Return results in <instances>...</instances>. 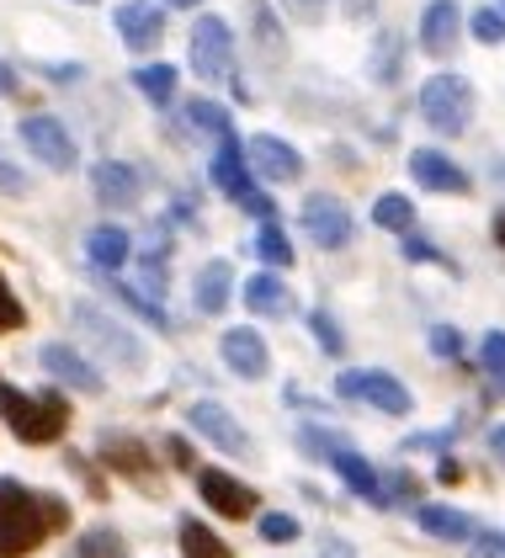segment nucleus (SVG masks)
<instances>
[{
  "label": "nucleus",
  "mask_w": 505,
  "mask_h": 558,
  "mask_svg": "<svg viewBox=\"0 0 505 558\" xmlns=\"http://www.w3.org/2000/svg\"><path fill=\"white\" fill-rule=\"evenodd\" d=\"M309 336H314V341L325 345L330 356H340V351H346V336L336 330V319H330L325 308H314V314H309Z\"/></svg>",
  "instance_id": "obj_29"
},
{
  "label": "nucleus",
  "mask_w": 505,
  "mask_h": 558,
  "mask_svg": "<svg viewBox=\"0 0 505 558\" xmlns=\"http://www.w3.org/2000/svg\"><path fill=\"white\" fill-rule=\"evenodd\" d=\"M176 543H181V558H235V554H229V543L213 532L208 521H192V515H181Z\"/></svg>",
  "instance_id": "obj_22"
},
{
  "label": "nucleus",
  "mask_w": 505,
  "mask_h": 558,
  "mask_svg": "<svg viewBox=\"0 0 505 558\" xmlns=\"http://www.w3.org/2000/svg\"><path fill=\"white\" fill-rule=\"evenodd\" d=\"M245 308L255 319H282V314H293V293H288V282L277 271H255L245 282Z\"/></svg>",
  "instance_id": "obj_18"
},
{
  "label": "nucleus",
  "mask_w": 505,
  "mask_h": 558,
  "mask_svg": "<svg viewBox=\"0 0 505 558\" xmlns=\"http://www.w3.org/2000/svg\"><path fill=\"white\" fill-rule=\"evenodd\" d=\"M468 543V558H505V532H473Z\"/></svg>",
  "instance_id": "obj_36"
},
{
  "label": "nucleus",
  "mask_w": 505,
  "mask_h": 558,
  "mask_svg": "<svg viewBox=\"0 0 505 558\" xmlns=\"http://www.w3.org/2000/svg\"><path fill=\"white\" fill-rule=\"evenodd\" d=\"M0 421L16 430V441L48 447V441H59L70 430V399L59 388L27 393V388H16V384H0Z\"/></svg>",
  "instance_id": "obj_2"
},
{
  "label": "nucleus",
  "mask_w": 505,
  "mask_h": 558,
  "mask_svg": "<svg viewBox=\"0 0 505 558\" xmlns=\"http://www.w3.org/2000/svg\"><path fill=\"white\" fill-rule=\"evenodd\" d=\"M75 319H81V330L101 345L107 356H118V362H139V341H133V336H123V330H118L107 314H96V303H75Z\"/></svg>",
  "instance_id": "obj_17"
},
{
  "label": "nucleus",
  "mask_w": 505,
  "mask_h": 558,
  "mask_svg": "<svg viewBox=\"0 0 505 558\" xmlns=\"http://www.w3.org/2000/svg\"><path fill=\"white\" fill-rule=\"evenodd\" d=\"M133 81H139V90H144L149 101H160V107H166L170 90H176V70H170V64H149V70H139Z\"/></svg>",
  "instance_id": "obj_28"
},
{
  "label": "nucleus",
  "mask_w": 505,
  "mask_h": 558,
  "mask_svg": "<svg viewBox=\"0 0 505 558\" xmlns=\"http://www.w3.org/2000/svg\"><path fill=\"white\" fill-rule=\"evenodd\" d=\"M495 240H501V251H505V208L495 214Z\"/></svg>",
  "instance_id": "obj_44"
},
{
  "label": "nucleus",
  "mask_w": 505,
  "mask_h": 558,
  "mask_svg": "<svg viewBox=\"0 0 505 558\" xmlns=\"http://www.w3.org/2000/svg\"><path fill=\"white\" fill-rule=\"evenodd\" d=\"M399 251H405L410 260H425V266H447V271H458L453 260H447L442 251H436V245H425L421 234H399Z\"/></svg>",
  "instance_id": "obj_32"
},
{
  "label": "nucleus",
  "mask_w": 505,
  "mask_h": 558,
  "mask_svg": "<svg viewBox=\"0 0 505 558\" xmlns=\"http://www.w3.org/2000/svg\"><path fill=\"white\" fill-rule=\"evenodd\" d=\"M187 426L203 430L213 447H224L229 458H251V430L240 426L224 404H213V399H197V404H187Z\"/></svg>",
  "instance_id": "obj_9"
},
{
  "label": "nucleus",
  "mask_w": 505,
  "mask_h": 558,
  "mask_svg": "<svg viewBox=\"0 0 505 558\" xmlns=\"http://www.w3.org/2000/svg\"><path fill=\"white\" fill-rule=\"evenodd\" d=\"M96 458H101L107 469H118L123 478H133V484H144L149 495H160V469H155V458L144 452L139 436H128V430H101Z\"/></svg>",
  "instance_id": "obj_5"
},
{
  "label": "nucleus",
  "mask_w": 505,
  "mask_h": 558,
  "mask_svg": "<svg viewBox=\"0 0 505 558\" xmlns=\"http://www.w3.org/2000/svg\"><path fill=\"white\" fill-rule=\"evenodd\" d=\"M0 192H27V175H22V171H11L5 160H0Z\"/></svg>",
  "instance_id": "obj_41"
},
{
  "label": "nucleus",
  "mask_w": 505,
  "mask_h": 558,
  "mask_svg": "<svg viewBox=\"0 0 505 558\" xmlns=\"http://www.w3.org/2000/svg\"><path fill=\"white\" fill-rule=\"evenodd\" d=\"M192 53H197V70H203L208 81H224V75H229V38H224L218 22H203V27H197Z\"/></svg>",
  "instance_id": "obj_21"
},
{
  "label": "nucleus",
  "mask_w": 505,
  "mask_h": 558,
  "mask_svg": "<svg viewBox=\"0 0 505 558\" xmlns=\"http://www.w3.org/2000/svg\"><path fill=\"white\" fill-rule=\"evenodd\" d=\"M410 175L421 181L425 192H447V197H464V192H473V175H468L458 160L436 155V149H416V155H410Z\"/></svg>",
  "instance_id": "obj_13"
},
{
  "label": "nucleus",
  "mask_w": 505,
  "mask_h": 558,
  "mask_svg": "<svg viewBox=\"0 0 505 558\" xmlns=\"http://www.w3.org/2000/svg\"><path fill=\"white\" fill-rule=\"evenodd\" d=\"M22 144L38 155L48 171H75V144H70V133L59 129L53 118H27L22 123Z\"/></svg>",
  "instance_id": "obj_12"
},
{
  "label": "nucleus",
  "mask_w": 505,
  "mask_h": 558,
  "mask_svg": "<svg viewBox=\"0 0 505 558\" xmlns=\"http://www.w3.org/2000/svg\"><path fill=\"white\" fill-rule=\"evenodd\" d=\"M303 229H309V240L320 251H346L351 245V214L336 197H309L303 203Z\"/></svg>",
  "instance_id": "obj_11"
},
{
  "label": "nucleus",
  "mask_w": 505,
  "mask_h": 558,
  "mask_svg": "<svg viewBox=\"0 0 505 558\" xmlns=\"http://www.w3.org/2000/svg\"><path fill=\"white\" fill-rule=\"evenodd\" d=\"M431 351H436V356H458V351H464V336H458L453 325H431Z\"/></svg>",
  "instance_id": "obj_37"
},
{
  "label": "nucleus",
  "mask_w": 505,
  "mask_h": 558,
  "mask_svg": "<svg viewBox=\"0 0 505 558\" xmlns=\"http://www.w3.org/2000/svg\"><path fill=\"white\" fill-rule=\"evenodd\" d=\"M261 537H266V543H277V548H282V543H298V521L293 515H282V511L261 515Z\"/></svg>",
  "instance_id": "obj_33"
},
{
  "label": "nucleus",
  "mask_w": 505,
  "mask_h": 558,
  "mask_svg": "<svg viewBox=\"0 0 505 558\" xmlns=\"http://www.w3.org/2000/svg\"><path fill=\"white\" fill-rule=\"evenodd\" d=\"M91 186H96V203H107V208H133V197H139V175L123 160H96Z\"/></svg>",
  "instance_id": "obj_16"
},
{
  "label": "nucleus",
  "mask_w": 505,
  "mask_h": 558,
  "mask_svg": "<svg viewBox=\"0 0 505 558\" xmlns=\"http://www.w3.org/2000/svg\"><path fill=\"white\" fill-rule=\"evenodd\" d=\"M85 256L96 260L101 271H118L128 260V234L118 229V223H101V229H91L85 234Z\"/></svg>",
  "instance_id": "obj_23"
},
{
  "label": "nucleus",
  "mask_w": 505,
  "mask_h": 558,
  "mask_svg": "<svg viewBox=\"0 0 505 558\" xmlns=\"http://www.w3.org/2000/svg\"><path fill=\"white\" fill-rule=\"evenodd\" d=\"M298 441H303V447H309L314 458H325V463H330V469L346 478V489H351V495H362L368 506L388 511L383 478L373 473V463H368V458H362V452H357V447H351L346 436H336V430H320V426H303V430H298Z\"/></svg>",
  "instance_id": "obj_3"
},
{
  "label": "nucleus",
  "mask_w": 505,
  "mask_h": 558,
  "mask_svg": "<svg viewBox=\"0 0 505 558\" xmlns=\"http://www.w3.org/2000/svg\"><path fill=\"white\" fill-rule=\"evenodd\" d=\"M255 256L266 260V271H288V266H293V245H288V234L277 229V218L261 223V234H255Z\"/></svg>",
  "instance_id": "obj_26"
},
{
  "label": "nucleus",
  "mask_w": 505,
  "mask_h": 558,
  "mask_svg": "<svg viewBox=\"0 0 505 558\" xmlns=\"http://www.w3.org/2000/svg\"><path fill=\"white\" fill-rule=\"evenodd\" d=\"M479 362H484V373L505 378V330H484V341H479Z\"/></svg>",
  "instance_id": "obj_31"
},
{
  "label": "nucleus",
  "mask_w": 505,
  "mask_h": 558,
  "mask_svg": "<svg viewBox=\"0 0 505 558\" xmlns=\"http://www.w3.org/2000/svg\"><path fill=\"white\" fill-rule=\"evenodd\" d=\"M245 166L261 181H272V186H293L298 175H303V155H298L293 144L272 138V133H255L251 144H245Z\"/></svg>",
  "instance_id": "obj_10"
},
{
  "label": "nucleus",
  "mask_w": 505,
  "mask_h": 558,
  "mask_svg": "<svg viewBox=\"0 0 505 558\" xmlns=\"http://www.w3.org/2000/svg\"><path fill=\"white\" fill-rule=\"evenodd\" d=\"M425 44L436 48V53H442V48H453V11H447V5H442V11H431V33H425Z\"/></svg>",
  "instance_id": "obj_35"
},
{
  "label": "nucleus",
  "mask_w": 505,
  "mask_h": 558,
  "mask_svg": "<svg viewBox=\"0 0 505 558\" xmlns=\"http://www.w3.org/2000/svg\"><path fill=\"white\" fill-rule=\"evenodd\" d=\"M453 436H458V426L425 430V436H410V441H405V452H421V447H436V452H447V447H453Z\"/></svg>",
  "instance_id": "obj_38"
},
{
  "label": "nucleus",
  "mask_w": 505,
  "mask_h": 558,
  "mask_svg": "<svg viewBox=\"0 0 505 558\" xmlns=\"http://www.w3.org/2000/svg\"><path fill=\"white\" fill-rule=\"evenodd\" d=\"M468 86L464 81H453V75H442V81H431V86L421 90V112H425V123L436 133H464L468 129Z\"/></svg>",
  "instance_id": "obj_7"
},
{
  "label": "nucleus",
  "mask_w": 505,
  "mask_h": 558,
  "mask_svg": "<svg viewBox=\"0 0 505 558\" xmlns=\"http://www.w3.org/2000/svg\"><path fill=\"white\" fill-rule=\"evenodd\" d=\"M490 452H495V463L505 469V426H495L490 430Z\"/></svg>",
  "instance_id": "obj_42"
},
{
  "label": "nucleus",
  "mask_w": 505,
  "mask_h": 558,
  "mask_svg": "<svg viewBox=\"0 0 505 558\" xmlns=\"http://www.w3.org/2000/svg\"><path fill=\"white\" fill-rule=\"evenodd\" d=\"M373 223L388 229V234H410L416 229V203L399 197V192H383L378 203H373Z\"/></svg>",
  "instance_id": "obj_25"
},
{
  "label": "nucleus",
  "mask_w": 505,
  "mask_h": 558,
  "mask_svg": "<svg viewBox=\"0 0 505 558\" xmlns=\"http://www.w3.org/2000/svg\"><path fill=\"white\" fill-rule=\"evenodd\" d=\"M197 495H203V506H208L213 515H229V521L255 515V489L224 469H197Z\"/></svg>",
  "instance_id": "obj_8"
},
{
  "label": "nucleus",
  "mask_w": 505,
  "mask_h": 558,
  "mask_svg": "<svg viewBox=\"0 0 505 558\" xmlns=\"http://www.w3.org/2000/svg\"><path fill=\"white\" fill-rule=\"evenodd\" d=\"M416 521H421L425 537H442V543H468V537L479 532V526H473V515L458 511V506H421Z\"/></svg>",
  "instance_id": "obj_20"
},
{
  "label": "nucleus",
  "mask_w": 505,
  "mask_h": 558,
  "mask_svg": "<svg viewBox=\"0 0 505 558\" xmlns=\"http://www.w3.org/2000/svg\"><path fill=\"white\" fill-rule=\"evenodd\" d=\"M118 27H123L128 48L160 44V11H149V5H128V11H118Z\"/></svg>",
  "instance_id": "obj_24"
},
{
  "label": "nucleus",
  "mask_w": 505,
  "mask_h": 558,
  "mask_svg": "<svg viewBox=\"0 0 505 558\" xmlns=\"http://www.w3.org/2000/svg\"><path fill=\"white\" fill-rule=\"evenodd\" d=\"M229 282H235V266H229V260H208V266L197 271V282H192L197 314H224V308H229Z\"/></svg>",
  "instance_id": "obj_19"
},
{
  "label": "nucleus",
  "mask_w": 505,
  "mask_h": 558,
  "mask_svg": "<svg viewBox=\"0 0 505 558\" xmlns=\"http://www.w3.org/2000/svg\"><path fill=\"white\" fill-rule=\"evenodd\" d=\"M81 558H123V537L118 532H85L81 537Z\"/></svg>",
  "instance_id": "obj_30"
},
{
  "label": "nucleus",
  "mask_w": 505,
  "mask_h": 558,
  "mask_svg": "<svg viewBox=\"0 0 505 558\" xmlns=\"http://www.w3.org/2000/svg\"><path fill=\"white\" fill-rule=\"evenodd\" d=\"M218 351H224L229 373H235V378H245V384H255V378L266 373V341H261V330H251V325L229 330V336L218 341Z\"/></svg>",
  "instance_id": "obj_15"
},
{
  "label": "nucleus",
  "mask_w": 505,
  "mask_h": 558,
  "mask_svg": "<svg viewBox=\"0 0 505 558\" xmlns=\"http://www.w3.org/2000/svg\"><path fill=\"white\" fill-rule=\"evenodd\" d=\"M181 5H187V0H181Z\"/></svg>",
  "instance_id": "obj_45"
},
{
  "label": "nucleus",
  "mask_w": 505,
  "mask_h": 558,
  "mask_svg": "<svg viewBox=\"0 0 505 558\" xmlns=\"http://www.w3.org/2000/svg\"><path fill=\"white\" fill-rule=\"evenodd\" d=\"M70 526V506L59 495L27 489L16 478H0V558L38 554L53 532Z\"/></svg>",
  "instance_id": "obj_1"
},
{
  "label": "nucleus",
  "mask_w": 505,
  "mask_h": 558,
  "mask_svg": "<svg viewBox=\"0 0 505 558\" xmlns=\"http://www.w3.org/2000/svg\"><path fill=\"white\" fill-rule=\"evenodd\" d=\"M38 362H43V373L48 378H59V384H70V388H81V393H101V373L85 362L81 351H70V345H59V341H48L38 351Z\"/></svg>",
  "instance_id": "obj_14"
},
{
  "label": "nucleus",
  "mask_w": 505,
  "mask_h": 558,
  "mask_svg": "<svg viewBox=\"0 0 505 558\" xmlns=\"http://www.w3.org/2000/svg\"><path fill=\"white\" fill-rule=\"evenodd\" d=\"M479 38H501V22L495 16H479Z\"/></svg>",
  "instance_id": "obj_43"
},
{
  "label": "nucleus",
  "mask_w": 505,
  "mask_h": 558,
  "mask_svg": "<svg viewBox=\"0 0 505 558\" xmlns=\"http://www.w3.org/2000/svg\"><path fill=\"white\" fill-rule=\"evenodd\" d=\"M166 452H170V463H176V469H192V463H197V458H192V447H187L181 436H170Z\"/></svg>",
  "instance_id": "obj_40"
},
{
  "label": "nucleus",
  "mask_w": 505,
  "mask_h": 558,
  "mask_svg": "<svg viewBox=\"0 0 505 558\" xmlns=\"http://www.w3.org/2000/svg\"><path fill=\"white\" fill-rule=\"evenodd\" d=\"M22 319H27L22 303H16V293H11V282L0 277V336H5V330H22Z\"/></svg>",
  "instance_id": "obj_34"
},
{
  "label": "nucleus",
  "mask_w": 505,
  "mask_h": 558,
  "mask_svg": "<svg viewBox=\"0 0 505 558\" xmlns=\"http://www.w3.org/2000/svg\"><path fill=\"white\" fill-rule=\"evenodd\" d=\"M213 186H218L224 197H235V203H240L251 218H261V223H272V218H277V197H266V192L251 181L245 149L235 144V133H229V138L218 144V155H213Z\"/></svg>",
  "instance_id": "obj_4"
},
{
  "label": "nucleus",
  "mask_w": 505,
  "mask_h": 558,
  "mask_svg": "<svg viewBox=\"0 0 505 558\" xmlns=\"http://www.w3.org/2000/svg\"><path fill=\"white\" fill-rule=\"evenodd\" d=\"M336 393L340 399H357V404H373L383 415H410V388L388 373H340L336 378Z\"/></svg>",
  "instance_id": "obj_6"
},
{
  "label": "nucleus",
  "mask_w": 505,
  "mask_h": 558,
  "mask_svg": "<svg viewBox=\"0 0 505 558\" xmlns=\"http://www.w3.org/2000/svg\"><path fill=\"white\" fill-rule=\"evenodd\" d=\"M187 118H192V129L208 133V138H229V112L224 107H213V101H187Z\"/></svg>",
  "instance_id": "obj_27"
},
{
  "label": "nucleus",
  "mask_w": 505,
  "mask_h": 558,
  "mask_svg": "<svg viewBox=\"0 0 505 558\" xmlns=\"http://www.w3.org/2000/svg\"><path fill=\"white\" fill-rule=\"evenodd\" d=\"M70 469H75V473H81V478H85V484H91V495H96V500H107V484L96 478V469H91L85 458H70Z\"/></svg>",
  "instance_id": "obj_39"
}]
</instances>
